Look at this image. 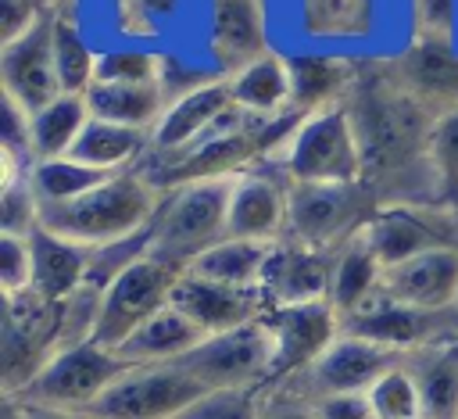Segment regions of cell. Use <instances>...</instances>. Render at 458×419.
<instances>
[{
	"mask_svg": "<svg viewBox=\"0 0 458 419\" xmlns=\"http://www.w3.org/2000/svg\"><path fill=\"white\" fill-rule=\"evenodd\" d=\"M454 211H458V204H454Z\"/></svg>",
	"mask_w": 458,
	"mask_h": 419,
	"instance_id": "47",
	"label": "cell"
},
{
	"mask_svg": "<svg viewBox=\"0 0 458 419\" xmlns=\"http://www.w3.org/2000/svg\"><path fill=\"white\" fill-rule=\"evenodd\" d=\"M43 4H47L50 11H57V4H64V0H43Z\"/></svg>",
	"mask_w": 458,
	"mask_h": 419,
	"instance_id": "46",
	"label": "cell"
},
{
	"mask_svg": "<svg viewBox=\"0 0 458 419\" xmlns=\"http://www.w3.org/2000/svg\"><path fill=\"white\" fill-rule=\"evenodd\" d=\"M208 340V333L190 322L175 304H165L157 315H150L122 347L118 355L129 365H165V362H182L190 351H197Z\"/></svg>",
	"mask_w": 458,
	"mask_h": 419,
	"instance_id": "22",
	"label": "cell"
},
{
	"mask_svg": "<svg viewBox=\"0 0 458 419\" xmlns=\"http://www.w3.org/2000/svg\"><path fill=\"white\" fill-rule=\"evenodd\" d=\"M89 104L79 93H61L47 107L32 115V158L50 161V158H68L89 125Z\"/></svg>",
	"mask_w": 458,
	"mask_h": 419,
	"instance_id": "29",
	"label": "cell"
},
{
	"mask_svg": "<svg viewBox=\"0 0 458 419\" xmlns=\"http://www.w3.org/2000/svg\"><path fill=\"white\" fill-rule=\"evenodd\" d=\"M132 365L97 340H75L50 355V362L18 390L21 401L61 412H89L104 390L122 380Z\"/></svg>",
	"mask_w": 458,
	"mask_h": 419,
	"instance_id": "6",
	"label": "cell"
},
{
	"mask_svg": "<svg viewBox=\"0 0 458 419\" xmlns=\"http://www.w3.org/2000/svg\"><path fill=\"white\" fill-rule=\"evenodd\" d=\"M351 93L347 111L361 143L365 186L372 193L394 190V204L404 201L401 186H408V204H437L440 190L429 168V133L437 118L394 79V72Z\"/></svg>",
	"mask_w": 458,
	"mask_h": 419,
	"instance_id": "1",
	"label": "cell"
},
{
	"mask_svg": "<svg viewBox=\"0 0 458 419\" xmlns=\"http://www.w3.org/2000/svg\"><path fill=\"white\" fill-rule=\"evenodd\" d=\"M54 18L57 14L47 11L32 29L0 43V90L29 115L64 93L54 64Z\"/></svg>",
	"mask_w": 458,
	"mask_h": 419,
	"instance_id": "13",
	"label": "cell"
},
{
	"mask_svg": "<svg viewBox=\"0 0 458 419\" xmlns=\"http://www.w3.org/2000/svg\"><path fill=\"white\" fill-rule=\"evenodd\" d=\"M182 272H186L182 265H175V261H168L154 251L129 261L100 290L89 340H97L100 347L118 351L150 315H157L165 304H172V290H175Z\"/></svg>",
	"mask_w": 458,
	"mask_h": 419,
	"instance_id": "5",
	"label": "cell"
},
{
	"mask_svg": "<svg viewBox=\"0 0 458 419\" xmlns=\"http://www.w3.org/2000/svg\"><path fill=\"white\" fill-rule=\"evenodd\" d=\"M379 294L426 312L458 308V244L433 247L401 265L383 269Z\"/></svg>",
	"mask_w": 458,
	"mask_h": 419,
	"instance_id": "17",
	"label": "cell"
},
{
	"mask_svg": "<svg viewBox=\"0 0 458 419\" xmlns=\"http://www.w3.org/2000/svg\"><path fill=\"white\" fill-rule=\"evenodd\" d=\"M379 197L365 183H290L286 240L336 251L365 229Z\"/></svg>",
	"mask_w": 458,
	"mask_h": 419,
	"instance_id": "7",
	"label": "cell"
},
{
	"mask_svg": "<svg viewBox=\"0 0 458 419\" xmlns=\"http://www.w3.org/2000/svg\"><path fill=\"white\" fill-rule=\"evenodd\" d=\"M258 419H318V415H315L311 398H304L301 390H293L286 383H276V387H265Z\"/></svg>",
	"mask_w": 458,
	"mask_h": 419,
	"instance_id": "41",
	"label": "cell"
},
{
	"mask_svg": "<svg viewBox=\"0 0 458 419\" xmlns=\"http://www.w3.org/2000/svg\"><path fill=\"white\" fill-rule=\"evenodd\" d=\"M329 283H333V251H315L293 240L272 244L261 272V297L268 308L329 301Z\"/></svg>",
	"mask_w": 458,
	"mask_h": 419,
	"instance_id": "16",
	"label": "cell"
},
{
	"mask_svg": "<svg viewBox=\"0 0 458 419\" xmlns=\"http://www.w3.org/2000/svg\"><path fill=\"white\" fill-rule=\"evenodd\" d=\"M286 183H365L361 143L347 104L304 115L279 150Z\"/></svg>",
	"mask_w": 458,
	"mask_h": 419,
	"instance_id": "4",
	"label": "cell"
},
{
	"mask_svg": "<svg viewBox=\"0 0 458 419\" xmlns=\"http://www.w3.org/2000/svg\"><path fill=\"white\" fill-rule=\"evenodd\" d=\"M429 168L444 204H458V107L440 115L429 133Z\"/></svg>",
	"mask_w": 458,
	"mask_h": 419,
	"instance_id": "35",
	"label": "cell"
},
{
	"mask_svg": "<svg viewBox=\"0 0 458 419\" xmlns=\"http://www.w3.org/2000/svg\"><path fill=\"white\" fill-rule=\"evenodd\" d=\"M394 79L433 118L458 107V54L451 50V39L419 36V43L408 47L404 57L394 64Z\"/></svg>",
	"mask_w": 458,
	"mask_h": 419,
	"instance_id": "20",
	"label": "cell"
},
{
	"mask_svg": "<svg viewBox=\"0 0 458 419\" xmlns=\"http://www.w3.org/2000/svg\"><path fill=\"white\" fill-rule=\"evenodd\" d=\"M383 286V265L365 244V236H351L344 247L333 251V283H329V304L344 315L361 312Z\"/></svg>",
	"mask_w": 458,
	"mask_h": 419,
	"instance_id": "24",
	"label": "cell"
},
{
	"mask_svg": "<svg viewBox=\"0 0 458 419\" xmlns=\"http://www.w3.org/2000/svg\"><path fill=\"white\" fill-rule=\"evenodd\" d=\"M0 290H4V301L32 290V244H29V236L0 233Z\"/></svg>",
	"mask_w": 458,
	"mask_h": 419,
	"instance_id": "39",
	"label": "cell"
},
{
	"mask_svg": "<svg viewBox=\"0 0 458 419\" xmlns=\"http://www.w3.org/2000/svg\"><path fill=\"white\" fill-rule=\"evenodd\" d=\"M172 304L190 322H197L208 337L229 333V329L247 326V322H258L268 312L261 290H236V286H225V283L200 279L193 272L179 276V283L172 290Z\"/></svg>",
	"mask_w": 458,
	"mask_h": 419,
	"instance_id": "19",
	"label": "cell"
},
{
	"mask_svg": "<svg viewBox=\"0 0 458 419\" xmlns=\"http://www.w3.org/2000/svg\"><path fill=\"white\" fill-rule=\"evenodd\" d=\"M419 29L426 39H451L454 29V0H415Z\"/></svg>",
	"mask_w": 458,
	"mask_h": 419,
	"instance_id": "44",
	"label": "cell"
},
{
	"mask_svg": "<svg viewBox=\"0 0 458 419\" xmlns=\"http://www.w3.org/2000/svg\"><path fill=\"white\" fill-rule=\"evenodd\" d=\"M233 111H236V104H233L229 79H211V82L168 100L161 122L150 133V150L161 154L165 161L179 158L190 147H197L200 140H208Z\"/></svg>",
	"mask_w": 458,
	"mask_h": 419,
	"instance_id": "15",
	"label": "cell"
},
{
	"mask_svg": "<svg viewBox=\"0 0 458 419\" xmlns=\"http://www.w3.org/2000/svg\"><path fill=\"white\" fill-rule=\"evenodd\" d=\"M161 197L165 190L147 172L125 168L75 201L39 204V226L89 251H100L147 233L157 218Z\"/></svg>",
	"mask_w": 458,
	"mask_h": 419,
	"instance_id": "2",
	"label": "cell"
},
{
	"mask_svg": "<svg viewBox=\"0 0 458 419\" xmlns=\"http://www.w3.org/2000/svg\"><path fill=\"white\" fill-rule=\"evenodd\" d=\"M272 244H254V240H236L225 236L215 247H208L204 254H197L186 272L211 279V283H225L236 290H261V272L268 261Z\"/></svg>",
	"mask_w": 458,
	"mask_h": 419,
	"instance_id": "26",
	"label": "cell"
},
{
	"mask_svg": "<svg viewBox=\"0 0 458 419\" xmlns=\"http://www.w3.org/2000/svg\"><path fill=\"white\" fill-rule=\"evenodd\" d=\"M265 401V387H222L200 394L175 419H258Z\"/></svg>",
	"mask_w": 458,
	"mask_h": 419,
	"instance_id": "36",
	"label": "cell"
},
{
	"mask_svg": "<svg viewBox=\"0 0 458 419\" xmlns=\"http://www.w3.org/2000/svg\"><path fill=\"white\" fill-rule=\"evenodd\" d=\"M50 7L43 0H0V43L32 29Z\"/></svg>",
	"mask_w": 458,
	"mask_h": 419,
	"instance_id": "42",
	"label": "cell"
},
{
	"mask_svg": "<svg viewBox=\"0 0 458 419\" xmlns=\"http://www.w3.org/2000/svg\"><path fill=\"white\" fill-rule=\"evenodd\" d=\"M404 362L419 383L422 419H458V347L437 344L411 351Z\"/></svg>",
	"mask_w": 458,
	"mask_h": 419,
	"instance_id": "27",
	"label": "cell"
},
{
	"mask_svg": "<svg viewBox=\"0 0 458 419\" xmlns=\"http://www.w3.org/2000/svg\"><path fill=\"white\" fill-rule=\"evenodd\" d=\"M408 355L390 351L383 344H372L365 337L340 333L336 344L301 376L286 380V387L301 390L304 398H326V394H365L386 369L401 365Z\"/></svg>",
	"mask_w": 458,
	"mask_h": 419,
	"instance_id": "14",
	"label": "cell"
},
{
	"mask_svg": "<svg viewBox=\"0 0 458 419\" xmlns=\"http://www.w3.org/2000/svg\"><path fill=\"white\" fill-rule=\"evenodd\" d=\"M147 150H150V133L89 118V125L82 129V136H79V143L68 158H79V161H86L100 172H125Z\"/></svg>",
	"mask_w": 458,
	"mask_h": 419,
	"instance_id": "30",
	"label": "cell"
},
{
	"mask_svg": "<svg viewBox=\"0 0 458 419\" xmlns=\"http://www.w3.org/2000/svg\"><path fill=\"white\" fill-rule=\"evenodd\" d=\"M215 50L233 72L265 54L261 50V11L254 0H218Z\"/></svg>",
	"mask_w": 458,
	"mask_h": 419,
	"instance_id": "31",
	"label": "cell"
},
{
	"mask_svg": "<svg viewBox=\"0 0 458 419\" xmlns=\"http://www.w3.org/2000/svg\"><path fill=\"white\" fill-rule=\"evenodd\" d=\"M97 57L100 54H93L86 47V39L75 29V21L57 14L54 18V64H57V79H61L64 93H79L82 97L97 82Z\"/></svg>",
	"mask_w": 458,
	"mask_h": 419,
	"instance_id": "33",
	"label": "cell"
},
{
	"mask_svg": "<svg viewBox=\"0 0 458 419\" xmlns=\"http://www.w3.org/2000/svg\"><path fill=\"white\" fill-rule=\"evenodd\" d=\"M265 322L276 340V369L272 383H286L311 369L344 333V319L329 301H308V304H286V308H268Z\"/></svg>",
	"mask_w": 458,
	"mask_h": 419,
	"instance_id": "12",
	"label": "cell"
},
{
	"mask_svg": "<svg viewBox=\"0 0 458 419\" xmlns=\"http://www.w3.org/2000/svg\"><path fill=\"white\" fill-rule=\"evenodd\" d=\"M182 365L208 390L268 387L272 383V369H276V340H272V329H268V322L261 315L258 322H247V326H236L229 333L208 337L197 351H190L182 358Z\"/></svg>",
	"mask_w": 458,
	"mask_h": 419,
	"instance_id": "9",
	"label": "cell"
},
{
	"mask_svg": "<svg viewBox=\"0 0 458 419\" xmlns=\"http://www.w3.org/2000/svg\"><path fill=\"white\" fill-rule=\"evenodd\" d=\"M286 208H290V183L250 168L233 179L225 233L236 240L279 244L286 240Z\"/></svg>",
	"mask_w": 458,
	"mask_h": 419,
	"instance_id": "18",
	"label": "cell"
},
{
	"mask_svg": "<svg viewBox=\"0 0 458 419\" xmlns=\"http://www.w3.org/2000/svg\"><path fill=\"white\" fill-rule=\"evenodd\" d=\"M365 394L372 401L376 419H422V398L408 362L386 369Z\"/></svg>",
	"mask_w": 458,
	"mask_h": 419,
	"instance_id": "34",
	"label": "cell"
},
{
	"mask_svg": "<svg viewBox=\"0 0 458 419\" xmlns=\"http://www.w3.org/2000/svg\"><path fill=\"white\" fill-rule=\"evenodd\" d=\"M369 0H304L308 21L318 32H351L365 25L369 18Z\"/></svg>",
	"mask_w": 458,
	"mask_h": 419,
	"instance_id": "40",
	"label": "cell"
},
{
	"mask_svg": "<svg viewBox=\"0 0 458 419\" xmlns=\"http://www.w3.org/2000/svg\"><path fill=\"white\" fill-rule=\"evenodd\" d=\"M233 104L254 118H279L290 115V68L276 54H261L250 64L229 72Z\"/></svg>",
	"mask_w": 458,
	"mask_h": 419,
	"instance_id": "23",
	"label": "cell"
},
{
	"mask_svg": "<svg viewBox=\"0 0 458 419\" xmlns=\"http://www.w3.org/2000/svg\"><path fill=\"white\" fill-rule=\"evenodd\" d=\"M82 97H86L93 118L129 125V129H143V133H154V125L161 122V115L168 107V97H165L161 82H150V86L93 82Z\"/></svg>",
	"mask_w": 458,
	"mask_h": 419,
	"instance_id": "25",
	"label": "cell"
},
{
	"mask_svg": "<svg viewBox=\"0 0 458 419\" xmlns=\"http://www.w3.org/2000/svg\"><path fill=\"white\" fill-rule=\"evenodd\" d=\"M290 107L297 115H315L326 107H340V97L351 90L347 61L329 57H290Z\"/></svg>",
	"mask_w": 458,
	"mask_h": 419,
	"instance_id": "28",
	"label": "cell"
},
{
	"mask_svg": "<svg viewBox=\"0 0 458 419\" xmlns=\"http://www.w3.org/2000/svg\"><path fill=\"white\" fill-rule=\"evenodd\" d=\"M344 333L365 337V340L383 344L401 355H411V351H426L437 344H454L458 340V308L426 312V308H411V304L376 294L361 312L344 315Z\"/></svg>",
	"mask_w": 458,
	"mask_h": 419,
	"instance_id": "11",
	"label": "cell"
},
{
	"mask_svg": "<svg viewBox=\"0 0 458 419\" xmlns=\"http://www.w3.org/2000/svg\"><path fill=\"white\" fill-rule=\"evenodd\" d=\"M36 226H39V197H36L32 179L25 172L11 186H0V233L32 236Z\"/></svg>",
	"mask_w": 458,
	"mask_h": 419,
	"instance_id": "38",
	"label": "cell"
},
{
	"mask_svg": "<svg viewBox=\"0 0 458 419\" xmlns=\"http://www.w3.org/2000/svg\"><path fill=\"white\" fill-rule=\"evenodd\" d=\"M29 405V401H25ZM29 419H93L86 412H61V408H39V405H29Z\"/></svg>",
	"mask_w": 458,
	"mask_h": 419,
	"instance_id": "45",
	"label": "cell"
},
{
	"mask_svg": "<svg viewBox=\"0 0 458 419\" xmlns=\"http://www.w3.org/2000/svg\"><path fill=\"white\" fill-rule=\"evenodd\" d=\"M32 244V294L47 304H68L75 294L86 290L89 279V265H93V251L64 240L43 226L32 229L29 236Z\"/></svg>",
	"mask_w": 458,
	"mask_h": 419,
	"instance_id": "21",
	"label": "cell"
},
{
	"mask_svg": "<svg viewBox=\"0 0 458 419\" xmlns=\"http://www.w3.org/2000/svg\"><path fill=\"white\" fill-rule=\"evenodd\" d=\"M383 269L401 265L422 251L458 244V211L447 204H379L361 229Z\"/></svg>",
	"mask_w": 458,
	"mask_h": 419,
	"instance_id": "10",
	"label": "cell"
},
{
	"mask_svg": "<svg viewBox=\"0 0 458 419\" xmlns=\"http://www.w3.org/2000/svg\"><path fill=\"white\" fill-rule=\"evenodd\" d=\"M97 82L150 86L161 82V54L150 50H107L97 57Z\"/></svg>",
	"mask_w": 458,
	"mask_h": 419,
	"instance_id": "37",
	"label": "cell"
},
{
	"mask_svg": "<svg viewBox=\"0 0 458 419\" xmlns=\"http://www.w3.org/2000/svg\"><path fill=\"white\" fill-rule=\"evenodd\" d=\"M114 172H100L79 158H50V161H36L29 168L32 190L39 197V204H64L75 201L82 193H89L93 186L107 183Z\"/></svg>",
	"mask_w": 458,
	"mask_h": 419,
	"instance_id": "32",
	"label": "cell"
},
{
	"mask_svg": "<svg viewBox=\"0 0 458 419\" xmlns=\"http://www.w3.org/2000/svg\"><path fill=\"white\" fill-rule=\"evenodd\" d=\"M208 387L182 365H132L122 380H114L104 398L86 412L93 419H175L186 412Z\"/></svg>",
	"mask_w": 458,
	"mask_h": 419,
	"instance_id": "8",
	"label": "cell"
},
{
	"mask_svg": "<svg viewBox=\"0 0 458 419\" xmlns=\"http://www.w3.org/2000/svg\"><path fill=\"white\" fill-rule=\"evenodd\" d=\"M311 405L318 419H376L369 394H326L315 398Z\"/></svg>",
	"mask_w": 458,
	"mask_h": 419,
	"instance_id": "43",
	"label": "cell"
},
{
	"mask_svg": "<svg viewBox=\"0 0 458 419\" xmlns=\"http://www.w3.org/2000/svg\"><path fill=\"white\" fill-rule=\"evenodd\" d=\"M229 197L233 179H197L172 186L161 197L157 218L150 226V251L186 269L197 254L229 236Z\"/></svg>",
	"mask_w": 458,
	"mask_h": 419,
	"instance_id": "3",
	"label": "cell"
}]
</instances>
